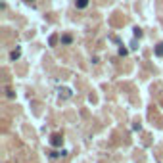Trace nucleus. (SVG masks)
I'll use <instances>...</instances> for the list:
<instances>
[{
    "label": "nucleus",
    "mask_w": 163,
    "mask_h": 163,
    "mask_svg": "<svg viewBox=\"0 0 163 163\" xmlns=\"http://www.w3.org/2000/svg\"><path fill=\"white\" fill-rule=\"evenodd\" d=\"M50 144H52L54 148H60V146L63 144V136H61V134H58V132H54L52 136H50Z\"/></svg>",
    "instance_id": "1"
},
{
    "label": "nucleus",
    "mask_w": 163,
    "mask_h": 163,
    "mask_svg": "<svg viewBox=\"0 0 163 163\" xmlns=\"http://www.w3.org/2000/svg\"><path fill=\"white\" fill-rule=\"evenodd\" d=\"M155 56H159V58H163V42H159V44L155 46Z\"/></svg>",
    "instance_id": "2"
},
{
    "label": "nucleus",
    "mask_w": 163,
    "mask_h": 163,
    "mask_svg": "<svg viewBox=\"0 0 163 163\" xmlns=\"http://www.w3.org/2000/svg\"><path fill=\"white\" fill-rule=\"evenodd\" d=\"M61 42H63V44H71V42H73V37H71V35H63V37H61Z\"/></svg>",
    "instance_id": "3"
},
{
    "label": "nucleus",
    "mask_w": 163,
    "mask_h": 163,
    "mask_svg": "<svg viewBox=\"0 0 163 163\" xmlns=\"http://www.w3.org/2000/svg\"><path fill=\"white\" fill-rule=\"evenodd\" d=\"M75 4H77V8L83 10V8H87V6H88V0H77Z\"/></svg>",
    "instance_id": "4"
},
{
    "label": "nucleus",
    "mask_w": 163,
    "mask_h": 163,
    "mask_svg": "<svg viewBox=\"0 0 163 163\" xmlns=\"http://www.w3.org/2000/svg\"><path fill=\"white\" fill-rule=\"evenodd\" d=\"M19 56H21V50H13V52L10 54V58H12V60H17Z\"/></svg>",
    "instance_id": "5"
},
{
    "label": "nucleus",
    "mask_w": 163,
    "mask_h": 163,
    "mask_svg": "<svg viewBox=\"0 0 163 163\" xmlns=\"http://www.w3.org/2000/svg\"><path fill=\"white\" fill-rule=\"evenodd\" d=\"M56 42H58V37H56V35H52V37H50V46H54Z\"/></svg>",
    "instance_id": "6"
},
{
    "label": "nucleus",
    "mask_w": 163,
    "mask_h": 163,
    "mask_svg": "<svg viewBox=\"0 0 163 163\" xmlns=\"http://www.w3.org/2000/svg\"><path fill=\"white\" fill-rule=\"evenodd\" d=\"M134 37H138V39H140V37H142V31H140V29H138V27H136V29H134Z\"/></svg>",
    "instance_id": "7"
},
{
    "label": "nucleus",
    "mask_w": 163,
    "mask_h": 163,
    "mask_svg": "<svg viewBox=\"0 0 163 163\" xmlns=\"http://www.w3.org/2000/svg\"><path fill=\"white\" fill-rule=\"evenodd\" d=\"M127 52H129L127 48H119V56H127Z\"/></svg>",
    "instance_id": "8"
},
{
    "label": "nucleus",
    "mask_w": 163,
    "mask_h": 163,
    "mask_svg": "<svg viewBox=\"0 0 163 163\" xmlns=\"http://www.w3.org/2000/svg\"><path fill=\"white\" fill-rule=\"evenodd\" d=\"M25 2H33V0H25Z\"/></svg>",
    "instance_id": "9"
}]
</instances>
